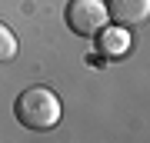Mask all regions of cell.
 <instances>
[{
	"instance_id": "3957f363",
	"label": "cell",
	"mask_w": 150,
	"mask_h": 143,
	"mask_svg": "<svg viewBox=\"0 0 150 143\" xmlns=\"http://www.w3.org/2000/svg\"><path fill=\"white\" fill-rule=\"evenodd\" d=\"M103 7L117 27H140L150 17V0H107Z\"/></svg>"
},
{
	"instance_id": "5b68a950",
	"label": "cell",
	"mask_w": 150,
	"mask_h": 143,
	"mask_svg": "<svg viewBox=\"0 0 150 143\" xmlns=\"http://www.w3.org/2000/svg\"><path fill=\"white\" fill-rule=\"evenodd\" d=\"M17 57V37L7 23H0V63H10Z\"/></svg>"
},
{
	"instance_id": "277c9868",
	"label": "cell",
	"mask_w": 150,
	"mask_h": 143,
	"mask_svg": "<svg viewBox=\"0 0 150 143\" xmlns=\"http://www.w3.org/2000/svg\"><path fill=\"white\" fill-rule=\"evenodd\" d=\"M97 37H100V50L107 53V57H120V53L130 50V33H127V27H103Z\"/></svg>"
},
{
	"instance_id": "7a4b0ae2",
	"label": "cell",
	"mask_w": 150,
	"mask_h": 143,
	"mask_svg": "<svg viewBox=\"0 0 150 143\" xmlns=\"http://www.w3.org/2000/svg\"><path fill=\"white\" fill-rule=\"evenodd\" d=\"M110 23L103 0H70L67 4V27L77 37H97Z\"/></svg>"
},
{
	"instance_id": "6da1fadb",
	"label": "cell",
	"mask_w": 150,
	"mask_h": 143,
	"mask_svg": "<svg viewBox=\"0 0 150 143\" xmlns=\"http://www.w3.org/2000/svg\"><path fill=\"white\" fill-rule=\"evenodd\" d=\"M13 113L27 130L43 133V130H54L60 123V100H57V93L50 87H27L17 97Z\"/></svg>"
}]
</instances>
